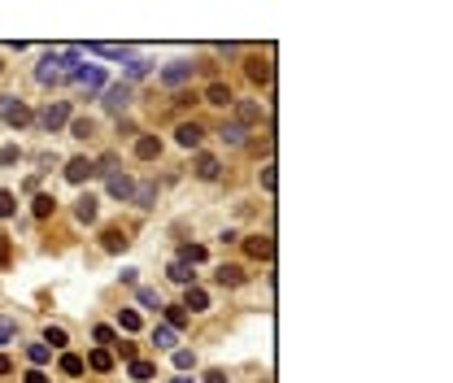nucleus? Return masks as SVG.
Wrapping results in <instances>:
<instances>
[{"instance_id":"nucleus-1","label":"nucleus","mask_w":453,"mask_h":383,"mask_svg":"<svg viewBox=\"0 0 453 383\" xmlns=\"http://www.w3.org/2000/svg\"><path fill=\"white\" fill-rule=\"evenodd\" d=\"M31 122L40 127V131H49V135H53V131H62V127L70 122V101H53V105H44L40 114H31Z\"/></svg>"},{"instance_id":"nucleus-2","label":"nucleus","mask_w":453,"mask_h":383,"mask_svg":"<svg viewBox=\"0 0 453 383\" xmlns=\"http://www.w3.org/2000/svg\"><path fill=\"white\" fill-rule=\"evenodd\" d=\"M131 101H135V88H127V83H109V88H105V109L109 114L131 109Z\"/></svg>"},{"instance_id":"nucleus-3","label":"nucleus","mask_w":453,"mask_h":383,"mask_svg":"<svg viewBox=\"0 0 453 383\" xmlns=\"http://www.w3.org/2000/svg\"><path fill=\"white\" fill-rule=\"evenodd\" d=\"M0 118H5L9 127H27L31 122V109L18 101V96H0Z\"/></svg>"},{"instance_id":"nucleus-4","label":"nucleus","mask_w":453,"mask_h":383,"mask_svg":"<svg viewBox=\"0 0 453 383\" xmlns=\"http://www.w3.org/2000/svg\"><path fill=\"white\" fill-rule=\"evenodd\" d=\"M53 66L57 70H62V75H70V79H75V70L83 66V48H53Z\"/></svg>"},{"instance_id":"nucleus-5","label":"nucleus","mask_w":453,"mask_h":383,"mask_svg":"<svg viewBox=\"0 0 453 383\" xmlns=\"http://www.w3.org/2000/svg\"><path fill=\"white\" fill-rule=\"evenodd\" d=\"M192 75H196V66H192V62H170V66L161 70V83H166V88H183V83L192 79Z\"/></svg>"},{"instance_id":"nucleus-6","label":"nucleus","mask_w":453,"mask_h":383,"mask_svg":"<svg viewBox=\"0 0 453 383\" xmlns=\"http://www.w3.org/2000/svg\"><path fill=\"white\" fill-rule=\"evenodd\" d=\"M174 140L183 144V148H200V144H205V127H200L196 118H192V122H179L174 127Z\"/></svg>"},{"instance_id":"nucleus-7","label":"nucleus","mask_w":453,"mask_h":383,"mask_svg":"<svg viewBox=\"0 0 453 383\" xmlns=\"http://www.w3.org/2000/svg\"><path fill=\"white\" fill-rule=\"evenodd\" d=\"M96 174V161L92 157H70L66 161V183H83V179Z\"/></svg>"},{"instance_id":"nucleus-8","label":"nucleus","mask_w":453,"mask_h":383,"mask_svg":"<svg viewBox=\"0 0 453 383\" xmlns=\"http://www.w3.org/2000/svg\"><path fill=\"white\" fill-rule=\"evenodd\" d=\"M244 253L257 257V261H270V257H275V239H270V235H248L244 239Z\"/></svg>"},{"instance_id":"nucleus-9","label":"nucleus","mask_w":453,"mask_h":383,"mask_svg":"<svg viewBox=\"0 0 453 383\" xmlns=\"http://www.w3.org/2000/svg\"><path fill=\"white\" fill-rule=\"evenodd\" d=\"M75 83H79V88H88V92H101L105 88V70L101 66H79L75 70Z\"/></svg>"},{"instance_id":"nucleus-10","label":"nucleus","mask_w":453,"mask_h":383,"mask_svg":"<svg viewBox=\"0 0 453 383\" xmlns=\"http://www.w3.org/2000/svg\"><path fill=\"white\" fill-rule=\"evenodd\" d=\"M196 179H200V183H213V179H222V161L213 157V153H200V157H196Z\"/></svg>"},{"instance_id":"nucleus-11","label":"nucleus","mask_w":453,"mask_h":383,"mask_svg":"<svg viewBox=\"0 0 453 383\" xmlns=\"http://www.w3.org/2000/svg\"><path fill=\"white\" fill-rule=\"evenodd\" d=\"M127 244H131V239H127L122 226H105V231H101V248H105V253H122Z\"/></svg>"},{"instance_id":"nucleus-12","label":"nucleus","mask_w":453,"mask_h":383,"mask_svg":"<svg viewBox=\"0 0 453 383\" xmlns=\"http://www.w3.org/2000/svg\"><path fill=\"white\" fill-rule=\"evenodd\" d=\"M96 213H101V200H96V196H79V200H75V218H79L83 226L96 222Z\"/></svg>"},{"instance_id":"nucleus-13","label":"nucleus","mask_w":453,"mask_h":383,"mask_svg":"<svg viewBox=\"0 0 453 383\" xmlns=\"http://www.w3.org/2000/svg\"><path fill=\"white\" fill-rule=\"evenodd\" d=\"M183 309H187V314H205V309H209V292H205V287H187V296H183Z\"/></svg>"},{"instance_id":"nucleus-14","label":"nucleus","mask_w":453,"mask_h":383,"mask_svg":"<svg viewBox=\"0 0 453 383\" xmlns=\"http://www.w3.org/2000/svg\"><path fill=\"white\" fill-rule=\"evenodd\" d=\"M135 157H140V161H157V157H161V140H157V135H140V140H135Z\"/></svg>"},{"instance_id":"nucleus-15","label":"nucleus","mask_w":453,"mask_h":383,"mask_svg":"<svg viewBox=\"0 0 453 383\" xmlns=\"http://www.w3.org/2000/svg\"><path fill=\"white\" fill-rule=\"evenodd\" d=\"M200 101H205V105H222V109H226V105H235V96H231V88H226V83H209Z\"/></svg>"},{"instance_id":"nucleus-16","label":"nucleus","mask_w":453,"mask_h":383,"mask_svg":"<svg viewBox=\"0 0 453 383\" xmlns=\"http://www.w3.org/2000/svg\"><path fill=\"white\" fill-rule=\"evenodd\" d=\"M235 122H240L244 131L253 127V122H261V105L257 101H240V105H235Z\"/></svg>"},{"instance_id":"nucleus-17","label":"nucleus","mask_w":453,"mask_h":383,"mask_svg":"<svg viewBox=\"0 0 453 383\" xmlns=\"http://www.w3.org/2000/svg\"><path fill=\"white\" fill-rule=\"evenodd\" d=\"M213 279H218L222 287H240V283H244V266H231V261H222V266L213 270Z\"/></svg>"},{"instance_id":"nucleus-18","label":"nucleus","mask_w":453,"mask_h":383,"mask_svg":"<svg viewBox=\"0 0 453 383\" xmlns=\"http://www.w3.org/2000/svg\"><path fill=\"white\" fill-rule=\"evenodd\" d=\"M88 53L109 57V62H127V57H131V48H127V44H88Z\"/></svg>"},{"instance_id":"nucleus-19","label":"nucleus","mask_w":453,"mask_h":383,"mask_svg":"<svg viewBox=\"0 0 453 383\" xmlns=\"http://www.w3.org/2000/svg\"><path fill=\"white\" fill-rule=\"evenodd\" d=\"M127 375L135 379V383H148V379H157V366L144 362V357H135V362H127Z\"/></svg>"},{"instance_id":"nucleus-20","label":"nucleus","mask_w":453,"mask_h":383,"mask_svg":"<svg viewBox=\"0 0 453 383\" xmlns=\"http://www.w3.org/2000/svg\"><path fill=\"white\" fill-rule=\"evenodd\" d=\"M196 266H187V261H170V270H166V274H170V283H179V287H192V279H196V274H192Z\"/></svg>"},{"instance_id":"nucleus-21","label":"nucleus","mask_w":453,"mask_h":383,"mask_svg":"<svg viewBox=\"0 0 453 383\" xmlns=\"http://www.w3.org/2000/svg\"><path fill=\"white\" fill-rule=\"evenodd\" d=\"M244 70H248V79H253V83H270V75H275V70H270V62H261V57H248Z\"/></svg>"},{"instance_id":"nucleus-22","label":"nucleus","mask_w":453,"mask_h":383,"mask_svg":"<svg viewBox=\"0 0 453 383\" xmlns=\"http://www.w3.org/2000/svg\"><path fill=\"white\" fill-rule=\"evenodd\" d=\"M218 140H222V144H231V148H240V144L248 140V131H244L240 122H222V131H218Z\"/></svg>"},{"instance_id":"nucleus-23","label":"nucleus","mask_w":453,"mask_h":383,"mask_svg":"<svg viewBox=\"0 0 453 383\" xmlns=\"http://www.w3.org/2000/svg\"><path fill=\"white\" fill-rule=\"evenodd\" d=\"M35 79H40L44 88H53V83H62L66 75H62V70L53 66V57H44V62H40V70H35Z\"/></svg>"},{"instance_id":"nucleus-24","label":"nucleus","mask_w":453,"mask_h":383,"mask_svg":"<svg viewBox=\"0 0 453 383\" xmlns=\"http://www.w3.org/2000/svg\"><path fill=\"white\" fill-rule=\"evenodd\" d=\"M88 366L96 370V375H109L114 370V353L109 349H92V357H88Z\"/></svg>"},{"instance_id":"nucleus-25","label":"nucleus","mask_w":453,"mask_h":383,"mask_svg":"<svg viewBox=\"0 0 453 383\" xmlns=\"http://www.w3.org/2000/svg\"><path fill=\"white\" fill-rule=\"evenodd\" d=\"M70 135H75V140H92V135H96V118H70Z\"/></svg>"},{"instance_id":"nucleus-26","label":"nucleus","mask_w":453,"mask_h":383,"mask_svg":"<svg viewBox=\"0 0 453 383\" xmlns=\"http://www.w3.org/2000/svg\"><path fill=\"white\" fill-rule=\"evenodd\" d=\"M131 192H135V183H131L127 174H114V179H109V196H114V200H131Z\"/></svg>"},{"instance_id":"nucleus-27","label":"nucleus","mask_w":453,"mask_h":383,"mask_svg":"<svg viewBox=\"0 0 453 383\" xmlns=\"http://www.w3.org/2000/svg\"><path fill=\"white\" fill-rule=\"evenodd\" d=\"M118 327H122L127 335H135L140 327H144V318H140V309H118Z\"/></svg>"},{"instance_id":"nucleus-28","label":"nucleus","mask_w":453,"mask_h":383,"mask_svg":"<svg viewBox=\"0 0 453 383\" xmlns=\"http://www.w3.org/2000/svg\"><path fill=\"white\" fill-rule=\"evenodd\" d=\"M131 200H135L140 209H153V200H157V183H140L135 192H131Z\"/></svg>"},{"instance_id":"nucleus-29","label":"nucleus","mask_w":453,"mask_h":383,"mask_svg":"<svg viewBox=\"0 0 453 383\" xmlns=\"http://www.w3.org/2000/svg\"><path fill=\"white\" fill-rule=\"evenodd\" d=\"M166 309V327H170V331H183L187 327V309L183 305H161Z\"/></svg>"},{"instance_id":"nucleus-30","label":"nucleus","mask_w":453,"mask_h":383,"mask_svg":"<svg viewBox=\"0 0 453 383\" xmlns=\"http://www.w3.org/2000/svg\"><path fill=\"white\" fill-rule=\"evenodd\" d=\"M27 357H31V366L40 370V366H49V357H53V349L44 340H35V344H27Z\"/></svg>"},{"instance_id":"nucleus-31","label":"nucleus","mask_w":453,"mask_h":383,"mask_svg":"<svg viewBox=\"0 0 453 383\" xmlns=\"http://www.w3.org/2000/svg\"><path fill=\"white\" fill-rule=\"evenodd\" d=\"M83 370H88V362H83L79 353H62V375H70V379H79Z\"/></svg>"},{"instance_id":"nucleus-32","label":"nucleus","mask_w":453,"mask_h":383,"mask_svg":"<svg viewBox=\"0 0 453 383\" xmlns=\"http://www.w3.org/2000/svg\"><path fill=\"white\" fill-rule=\"evenodd\" d=\"M179 261H187V266H200V261H205V244H183V248H179Z\"/></svg>"},{"instance_id":"nucleus-33","label":"nucleus","mask_w":453,"mask_h":383,"mask_svg":"<svg viewBox=\"0 0 453 383\" xmlns=\"http://www.w3.org/2000/svg\"><path fill=\"white\" fill-rule=\"evenodd\" d=\"M135 301L144 305V309H161V296H157V287H135Z\"/></svg>"},{"instance_id":"nucleus-34","label":"nucleus","mask_w":453,"mask_h":383,"mask_svg":"<svg viewBox=\"0 0 453 383\" xmlns=\"http://www.w3.org/2000/svg\"><path fill=\"white\" fill-rule=\"evenodd\" d=\"M44 344H49V349H66V344H70L66 327H49V331H44Z\"/></svg>"},{"instance_id":"nucleus-35","label":"nucleus","mask_w":453,"mask_h":383,"mask_svg":"<svg viewBox=\"0 0 453 383\" xmlns=\"http://www.w3.org/2000/svg\"><path fill=\"white\" fill-rule=\"evenodd\" d=\"M153 344H157V349H174V344H179V331L157 327V331H153Z\"/></svg>"},{"instance_id":"nucleus-36","label":"nucleus","mask_w":453,"mask_h":383,"mask_svg":"<svg viewBox=\"0 0 453 383\" xmlns=\"http://www.w3.org/2000/svg\"><path fill=\"white\" fill-rule=\"evenodd\" d=\"M148 70H153V62H140V57H135V62L127 66V88H131V83H135V79H144Z\"/></svg>"},{"instance_id":"nucleus-37","label":"nucleus","mask_w":453,"mask_h":383,"mask_svg":"<svg viewBox=\"0 0 453 383\" xmlns=\"http://www.w3.org/2000/svg\"><path fill=\"white\" fill-rule=\"evenodd\" d=\"M275 170H279L275 161H266V166L257 170V179H261V192H275Z\"/></svg>"},{"instance_id":"nucleus-38","label":"nucleus","mask_w":453,"mask_h":383,"mask_svg":"<svg viewBox=\"0 0 453 383\" xmlns=\"http://www.w3.org/2000/svg\"><path fill=\"white\" fill-rule=\"evenodd\" d=\"M31 209H35V218H49V213L57 209V200H53V196H35V205H31Z\"/></svg>"},{"instance_id":"nucleus-39","label":"nucleus","mask_w":453,"mask_h":383,"mask_svg":"<svg viewBox=\"0 0 453 383\" xmlns=\"http://www.w3.org/2000/svg\"><path fill=\"white\" fill-rule=\"evenodd\" d=\"M18 213V200H14V192H0V218H14Z\"/></svg>"},{"instance_id":"nucleus-40","label":"nucleus","mask_w":453,"mask_h":383,"mask_svg":"<svg viewBox=\"0 0 453 383\" xmlns=\"http://www.w3.org/2000/svg\"><path fill=\"white\" fill-rule=\"evenodd\" d=\"M174 366H179V370H192V366H196V357L187 353V349H174Z\"/></svg>"},{"instance_id":"nucleus-41","label":"nucleus","mask_w":453,"mask_h":383,"mask_svg":"<svg viewBox=\"0 0 453 383\" xmlns=\"http://www.w3.org/2000/svg\"><path fill=\"white\" fill-rule=\"evenodd\" d=\"M92 335H96V344H118V331L114 327H96Z\"/></svg>"},{"instance_id":"nucleus-42","label":"nucleus","mask_w":453,"mask_h":383,"mask_svg":"<svg viewBox=\"0 0 453 383\" xmlns=\"http://www.w3.org/2000/svg\"><path fill=\"white\" fill-rule=\"evenodd\" d=\"M114 349H118V353H122V357H127V362H135V357H140V349H135V344H127V340H118V344H114Z\"/></svg>"},{"instance_id":"nucleus-43","label":"nucleus","mask_w":453,"mask_h":383,"mask_svg":"<svg viewBox=\"0 0 453 383\" xmlns=\"http://www.w3.org/2000/svg\"><path fill=\"white\" fill-rule=\"evenodd\" d=\"M9 257H14V248H9V235H0V266H9Z\"/></svg>"},{"instance_id":"nucleus-44","label":"nucleus","mask_w":453,"mask_h":383,"mask_svg":"<svg viewBox=\"0 0 453 383\" xmlns=\"http://www.w3.org/2000/svg\"><path fill=\"white\" fill-rule=\"evenodd\" d=\"M9 340H14V322L0 318V344H9Z\"/></svg>"},{"instance_id":"nucleus-45","label":"nucleus","mask_w":453,"mask_h":383,"mask_svg":"<svg viewBox=\"0 0 453 383\" xmlns=\"http://www.w3.org/2000/svg\"><path fill=\"white\" fill-rule=\"evenodd\" d=\"M196 101H200V96H192V92H179V96H174L179 109H187V105H196Z\"/></svg>"},{"instance_id":"nucleus-46","label":"nucleus","mask_w":453,"mask_h":383,"mask_svg":"<svg viewBox=\"0 0 453 383\" xmlns=\"http://www.w3.org/2000/svg\"><path fill=\"white\" fill-rule=\"evenodd\" d=\"M22 379H27V383H49V375H44V370H35V366H31V370H27V375H22Z\"/></svg>"},{"instance_id":"nucleus-47","label":"nucleus","mask_w":453,"mask_h":383,"mask_svg":"<svg viewBox=\"0 0 453 383\" xmlns=\"http://www.w3.org/2000/svg\"><path fill=\"white\" fill-rule=\"evenodd\" d=\"M18 161V148H0V166H14Z\"/></svg>"},{"instance_id":"nucleus-48","label":"nucleus","mask_w":453,"mask_h":383,"mask_svg":"<svg viewBox=\"0 0 453 383\" xmlns=\"http://www.w3.org/2000/svg\"><path fill=\"white\" fill-rule=\"evenodd\" d=\"M0 375H14V362H9V357H0Z\"/></svg>"},{"instance_id":"nucleus-49","label":"nucleus","mask_w":453,"mask_h":383,"mask_svg":"<svg viewBox=\"0 0 453 383\" xmlns=\"http://www.w3.org/2000/svg\"><path fill=\"white\" fill-rule=\"evenodd\" d=\"M205 383H226V375H222V370H213V375H205Z\"/></svg>"},{"instance_id":"nucleus-50","label":"nucleus","mask_w":453,"mask_h":383,"mask_svg":"<svg viewBox=\"0 0 453 383\" xmlns=\"http://www.w3.org/2000/svg\"><path fill=\"white\" fill-rule=\"evenodd\" d=\"M170 383H196V379H170Z\"/></svg>"},{"instance_id":"nucleus-51","label":"nucleus","mask_w":453,"mask_h":383,"mask_svg":"<svg viewBox=\"0 0 453 383\" xmlns=\"http://www.w3.org/2000/svg\"><path fill=\"white\" fill-rule=\"evenodd\" d=\"M0 70H5V66H0Z\"/></svg>"}]
</instances>
